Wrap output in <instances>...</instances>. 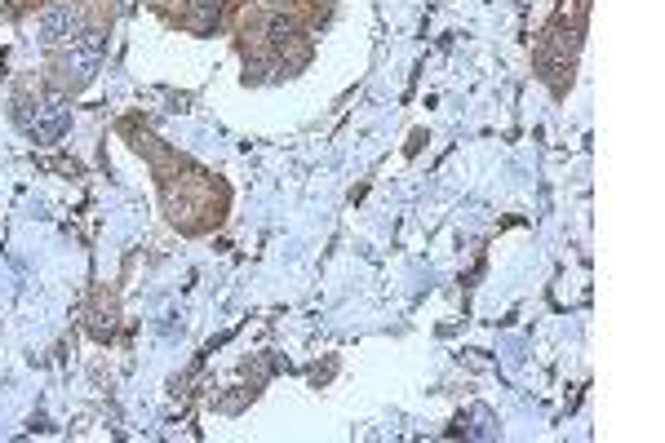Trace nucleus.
<instances>
[{"instance_id": "f257e3e1", "label": "nucleus", "mask_w": 665, "mask_h": 443, "mask_svg": "<svg viewBox=\"0 0 665 443\" xmlns=\"http://www.w3.org/2000/svg\"><path fill=\"white\" fill-rule=\"evenodd\" d=\"M18 125L27 129V137L36 142H58V137L71 129V103L63 94H45L36 103H23L18 106Z\"/></svg>"}, {"instance_id": "f03ea898", "label": "nucleus", "mask_w": 665, "mask_h": 443, "mask_svg": "<svg viewBox=\"0 0 665 443\" xmlns=\"http://www.w3.org/2000/svg\"><path fill=\"white\" fill-rule=\"evenodd\" d=\"M36 32L45 45H63V40H76L80 35V14L71 5H49L40 18H36Z\"/></svg>"}, {"instance_id": "7ed1b4c3", "label": "nucleus", "mask_w": 665, "mask_h": 443, "mask_svg": "<svg viewBox=\"0 0 665 443\" xmlns=\"http://www.w3.org/2000/svg\"><path fill=\"white\" fill-rule=\"evenodd\" d=\"M298 35V23L293 18H271V40L275 45H284V40H293Z\"/></svg>"}]
</instances>
